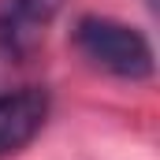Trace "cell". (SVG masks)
Here are the masks:
<instances>
[{
    "label": "cell",
    "instance_id": "obj_3",
    "mask_svg": "<svg viewBox=\"0 0 160 160\" xmlns=\"http://www.w3.org/2000/svg\"><path fill=\"white\" fill-rule=\"evenodd\" d=\"M48 119V93L38 86L0 93V160L26 149Z\"/></svg>",
    "mask_w": 160,
    "mask_h": 160
},
{
    "label": "cell",
    "instance_id": "obj_1",
    "mask_svg": "<svg viewBox=\"0 0 160 160\" xmlns=\"http://www.w3.org/2000/svg\"><path fill=\"white\" fill-rule=\"evenodd\" d=\"M75 45L78 52L101 71L116 75V78L142 82L153 75L157 60H153V45L142 30L127 26L119 19H104V15H86L75 26Z\"/></svg>",
    "mask_w": 160,
    "mask_h": 160
},
{
    "label": "cell",
    "instance_id": "obj_2",
    "mask_svg": "<svg viewBox=\"0 0 160 160\" xmlns=\"http://www.w3.org/2000/svg\"><path fill=\"white\" fill-rule=\"evenodd\" d=\"M67 0H0V52L26 56L38 48L52 19L63 11Z\"/></svg>",
    "mask_w": 160,
    "mask_h": 160
}]
</instances>
